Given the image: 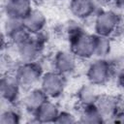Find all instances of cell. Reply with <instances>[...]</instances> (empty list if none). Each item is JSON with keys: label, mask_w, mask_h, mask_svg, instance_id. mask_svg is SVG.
I'll return each mask as SVG.
<instances>
[{"label": "cell", "mask_w": 124, "mask_h": 124, "mask_svg": "<svg viewBox=\"0 0 124 124\" xmlns=\"http://www.w3.org/2000/svg\"><path fill=\"white\" fill-rule=\"evenodd\" d=\"M122 18L121 14L115 9H100L93 18L94 34L111 38L118 33Z\"/></svg>", "instance_id": "obj_1"}, {"label": "cell", "mask_w": 124, "mask_h": 124, "mask_svg": "<svg viewBox=\"0 0 124 124\" xmlns=\"http://www.w3.org/2000/svg\"><path fill=\"white\" fill-rule=\"evenodd\" d=\"M44 73L45 69L40 60L36 62H19L14 71L21 88L25 91L37 87Z\"/></svg>", "instance_id": "obj_2"}, {"label": "cell", "mask_w": 124, "mask_h": 124, "mask_svg": "<svg viewBox=\"0 0 124 124\" xmlns=\"http://www.w3.org/2000/svg\"><path fill=\"white\" fill-rule=\"evenodd\" d=\"M46 37L44 31L31 35L22 44L15 46L16 56L19 62H36L41 59L43 54Z\"/></svg>", "instance_id": "obj_3"}, {"label": "cell", "mask_w": 124, "mask_h": 124, "mask_svg": "<svg viewBox=\"0 0 124 124\" xmlns=\"http://www.w3.org/2000/svg\"><path fill=\"white\" fill-rule=\"evenodd\" d=\"M114 69L108 58L95 57L86 68V78L89 83L97 86H104L114 78Z\"/></svg>", "instance_id": "obj_4"}, {"label": "cell", "mask_w": 124, "mask_h": 124, "mask_svg": "<svg viewBox=\"0 0 124 124\" xmlns=\"http://www.w3.org/2000/svg\"><path fill=\"white\" fill-rule=\"evenodd\" d=\"M68 40L70 50L78 60H89L94 58L95 34H90L83 30Z\"/></svg>", "instance_id": "obj_5"}, {"label": "cell", "mask_w": 124, "mask_h": 124, "mask_svg": "<svg viewBox=\"0 0 124 124\" xmlns=\"http://www.w3.org/2000/svg\"><path fill=\"white\" fill-rule=\"evenodd\" d=\"M66 78L54 70H47L45 71L39 85L49 99L55 100L65 92L67 86Z\"/></svg>", "instance_id": "obj_6"}, {"label": "cell", "mask_w": 124, "mask_h": 124, "mask_svg": "<svg viewBox=\"0 0 124 124\" xmlns=\"http://www.w3.org/2000/svg\"><path fill=\"white\" fill-rule=\"evenodd\" d=\"M23 90L14 73H5L0 81V93L4 103L8 106H15L20 101V93Z\"/></svg>", "instance_id": "obj_7"}, {"label": "cell", "mask_w": 124, "mask_h": 124, "mask_svg": "<svg viewBox=\"0 0 124 124\" xmlns=\"http://www.w3.org/2000/svg\"><path fill=\"white\" fill-rule=\"evenodd\" d=\"M78 61V58L70 49L58 50L50 61L51 70H54L59 74L67 77L77 71Z\"/></svg>", "instance_id": "obj_8"}, {"label": "cell", "mask_w": 124, "mask_h": 124, "mask_svg": "<svg viewBox=\"0 0 124 124\" xmlns=\"http://www.w3.org/2000/svg\"><path fill=\"white\" fill-rule=\"evenodd\" d=\"M69 10L78 20H88L94 18L100 8L94 0H70Z\"/></svg>", "instance_id": "obj_9"}, {"label": "cell", "mask_w": 124, "mask_h": 124, "mask_svg": "<svg viewBox=\"0 0 124 124\" xmlns=\"http://www.w3.org/2000/svg\"><path fill=\"white\" fill-rule=\"evenodd\" d=\"M95 106L102 114L105 122H111L121 109L119 97L109 94H100Z\"/></svg>", "instance_id": "obj_10"}, {"label": "cell", "mask_w": 124, "mask_h": 124, "mask_svg": "<svg viewBox=\"0 0 124 124\" xmlns=\"http://www.w3.org/2000/svg\"><path fill=\"white\" fill-rule=\"evenodd\" d=\"M49 98L43 91V89L37 86L29 90H26V93L20 99L19 103L22 108L27 113H29L30 115H33L39 109V108Z\"/></svg>", "instance_id": "obj_11"}, {"label": "cell", "mask_w": 124, "mask_h": 124, "mask_svg": "<svg viewBox=\"0 0 124 124\" xmlns=\"http://www.w3.org/2000/svg\"><path fill=\"white\" fill-rule=\"evenodd\" d=\"M33 9L32 0H6L4 4V14L8 17L23 19Z\"/></svg>", "instance_id": "obj_12"}, {"label": "cell", "mask_w": 124, "mask_h": 124, "mask_svg": "<svg viewBox=\"0 0 124 124\" xmlns=\"http://www.w3.org/2000/svg\"><path fill=\"white\" fill-rule=\"evenodd\" d=\"M59 112L60 109L57 104L51 99H48L31 116L36 123H55Z\"/></svg>", "instance_id": "obj_13"}, {"label": "cell", "mask_w": 124, "mask_h": 124, "mask_svg": "<svg viewBox=\"0 0 124 124\" xmlns=\"http://www.w3.org/2000/svg\"><path fill=\"white\" fill-rule=\"evenodd\" d=\"M23 24L25 29L31 35H34L44 31L46 25V17L41 10L33 9L23 18Z\"/></svg>", "instance_id": "obj_14"}, {"label": "cell", "mask_w": 124, "mask_h": 124, "mask_svg": "<svg viewBox=\"0 0 124 124\" xmlns=\"http://www.w3.org/2000/svg\"><path fill=\"white\" fill-rule=\"evenodd\" d=\"M99 95L100 94L98 93L96 86L88 82L87 84H82L78 89L76 97L79 108H84L94 106L99 98Z\"/></svg>", "instance_id": "obj_15"}, {"label": "cell", "mask_w": 124, "mask_h": 124, "mask_svg": "<svg viewBox=\"0 0 124 124\" xmlns=\"http://www.w3.org/2000/svg\"><path fill=\"white\" fill-rule=\"evenodd\" d=\"M78 120L80 123H86V124H99V123H105V120L100 113L99 109L96 108V106H89L80 108L79 113L78 115Z\"/></svg>", "instance_id": "obj_16"}, {"label": "cell", "mask_w": 124, "mask_h": 124, "mask_svg": "<svg viewBox=\"0 0 124 124\" xmlns=\"http://www.w3.org/2000/svg\"><path fill=\"white\" fill-rule=\"evenodd\" d=\"M112 49L111 38L106 36H100L95 34V47L94 58H108Z\"/></svg>", "instance_id": "obj_17"}, {"label": "cell", "mask_w": 124, "mask_h": 124, "mask_svg": "<svg viewBox=\"0 0 124 124\" xmlns=\"http://www.w3.org/2000/svg\"><path fill=\"white\" fill-rule=\"evenodd\" d=\"M21 121V114L14 106H8L7 108L2 109L0 114L1 124H18Z\"/></svg>", "instance_id": "obj_18"}, {"label": "cell", "mask_w": 124, "mask_h": 124, "mask_svg": "<svg viewBox=\"0 0 124 124\" xmlns=\"http://www.w3.org/2000/svg\"><path fill=\"white\" fill-rule=\"evenodd\" d=\"M23 27H24L23 19L6 16L5 21H4V25H3V34L6 37H9L13 33L16 32L17 30H19Z\"/></svg>", "instance_id": "obj_19"}, {"label": "cell", "mask_w": 124, "mask_h": 124, "mask_svg": "<svg viewBox=\"0 0 124 124\" xmlns=\"http://www.w3.org/2000/svg\"><path fill=\"white\" fill-rule=\"evenodd\" d=\"M78 122V117L71 111L68 110H60L55 123H64V124H73Z\"/></svg>", "instance_id": "obj_20"}, {"label": "cell", "mask_w": 124, "mask_h": 124, "mask_svg": "<svg viewBox=\"0 0 124 124\" xmlns=\"http://www.w3.org/2000/svg\"><path fill=\"white\" fill-rule=\"evenodd\" d=\"M114 78H115V80H116V84L117 86L122 90L124 91V67L117 70L114 74Z\"/></svg>", "instance_id": "obj_21"}, {"label": "cell", "mask_w": 124, "mask_h": 124, "mask_svg": "<svg viewBox=\"0 0 124 124\" xmlns=\"http://www.w3.org/2000/svg\"><path fill=\"white\" fill-rule=\"evenodd\" d=\"M94 1L100 9L107 8V7L110 6L111 4H113V2H114V0H94Z\"/></svg>", "instance_id": "obj_22"}, {"label": "cell", "mask_w": 124, "mask_h": 124, "mask_svg": "<svg viewBox=\"0 0 124 124\" xmlns=\"http://www.w3.org/2000/svg\"><path fill=\"white\" fill-rule=\"evenodd\" d=\"M111 122H114V123H124V110L120 109L119 112L114 116V118L112 119Z\"/></svg>", "instance_id": "obj_23"}, {"label": "cell", "mask_w": 124, "mask_h": 124, "mask_svg": "<svg viewBox=\"0 0 124 124\" xmlns=\"http://www.w3.org/2000/svg\"><path fill=\"white\" fill-rule=\"evenodd\" d=\"M113 5L115 7V10L118 11L120 14L124 13V0H114Z\"/></svg>", "instance_id": "obj_24"}, {"label": "cell", "mask_w": 124, "mask_h": 124, "mask_svg": "<svg viewBox=\"0 0 124 124\" xmlns=\"http://www.w3.org/2000/svg\"><path fill=\"white\" fill-rule=\"evenodd\" d=\"M118 33H119V34L124 38V17L122 18V21H121V24H120V27H119Z\"/></svg>", "instance_id": "obj_25"}, {"label": "cell", "mask_w": 124, "mask_h": 124, "mask_svg": "<svg viewBox=\"0 0 124 124\" xmlns=\"http://www.w3.org/2000/svg\"><path fill=\"white\" fill-rule=\"evenodd\" d=\"M119 97V104H120V108L122 110H124V94H122L121 96H118Z\"/></svg>", "instance_id": "obj_26"}]
</instances>
